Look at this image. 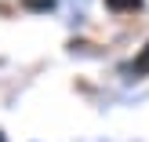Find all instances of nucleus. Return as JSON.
Wrapping results in <instances>:
<instances>
[{
    "instance_id": "7ed1b4c3",
    "label": "nucleus",
    "mask_w": 149,
    "mask_h": 142,
    "mask_svg": "<svg viewBox=\"0 0 149 142\" xmlns=\"http://www.w3.org/2000/svg\"><path fill=\"white\" fill-rule=\"evenodd\" d=\"M29 7L33 11H44V7H51V0H29Z\"/></svg>"
},
{
    "instance_id": "f03ea898",
    "label": "nucleus",
    "mask_w": 149,
    "mask_h": 142,
    "mask_svg": "<svg viewBox=\"0 0 149 142\" xmlns=\"http://www.w3.org/2000/svg\"><path fill=\"white\" fill-rule=\"evenodd\" d=\"M109 11H138L142 7V0H106Z\"/></svg>"
},
{
    "instance_id": "f257e3e1",
    "label": "nucleus",
    "mask_w": 149,
    "mask_h": 142,
    "mask_svg": "<svg viewBox=\"0 0 149 142\" xmlns=\"http://www.w3.org/2000/svg\"><path fill=\"white\" fill-rule=\"evenodd\" d=\"M149 73V44L142 48V55L135 58V66H131V77H146Z\"/></svg>"
},
{
    "instance_id": "20e7f679",
    "label": "nucleus",
    "mask_w": 149,
    "mask_h": 142,
    "mask_svg": "<svg viewBox=\"0 0 149 142\" xmlns=\"http://www.w3.org/2000/svg\"><path fill=\"white\" fill-rule=\"evenodd\" d=\"M0 142H7V139H4V135H0Z\"/></svg>"
}]
</instances>
